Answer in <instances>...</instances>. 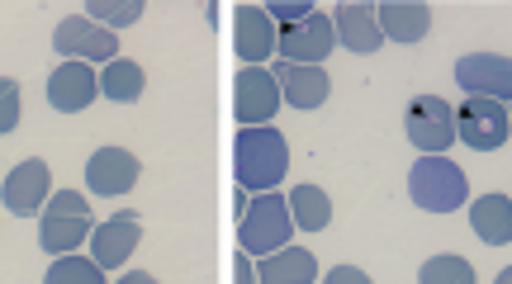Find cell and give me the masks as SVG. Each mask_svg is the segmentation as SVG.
I'll use <instances>...</instances> for the list:
<instances>
[{"instance_id": "4", "label": "cell", "mask_w": 512, "mask_h": 284, "mask_svg": "<svg viewBox=\"0 0 512 284\" xmlns=\"http://www.w3.org/2000/svg\"><path fill=\"white\" fill-rule=\"evenodd\" d=\"M408 195L427 213H451L465 204L470 185H465V171L451 157H418L408 171Z\"/></svg>"}, {"instance_id": "2", "label": "cell", "mask_w": 512, "mask_h": 284, "mask_svg": "<svg viewBox=\"0 0 512 284\" xmlns=\"http://www.w3.org/2000/svg\"><path fill=\"white\" fill-rule=\"evenodd\" d=\"M91 209H86V195H76V190H57L48 199V209L38 218V247L48 251V256H72L76 247H86L91 242Z\"/></svg>"}, {"instance_id": "20", "label": "cell", "mask_w": 512, "mask_h": 284, "mask_svg": "<svg viewBox=\"0 0 512 284\" xmlns=\"http://www.w3.org/2000/svg\"><path fill=\"white\" fill-rule=\"evenodd\" d=\"M256 275H261V284H313L318 261H313V251H304V247H285V251L261 256Z\"/></svg>"}, {"instance_id": "13", "label": "cell", "mask_w": 512, "mask_h": 284, "mask_svg": "<svg viewBox=\"0 0 512 284\" xmlns=\"http://www.w3.org/2000/svg\"><path fill=\"white\" fill-rule=\"evenodd\" d=\"M138 242H143V223H138L128 209H119L114 218L95 223V232H91V261H100L105 270H119L128 256L138 251Z\"/></svg>"}, {"instance_id": "10", "label": "cell", "mask_w": 512, "mask_h": 284, "mask_svg": "<svg viewBox=\"0 0 512 284\" xmlns=\"http://www.w3.org/2000/svg\"><path fill=\"white\" fill-rule=\"evenodd\" d=\"M332 43H337L332 15L313 10L304 24H294V29H280V62H299V67H323V57L332 53Z\"/></svg>"}, {"instance_id": "8", "label": "cell", "mask_w": 512, "mask_h": 284, "mask_svg": "<svg viewBox=\"0 0 512 284\" xmlns=\"http://www.w3.org/2000/svg\"><path fill=\"white\" fill-rule=\"evenodd\" d=\"M53 48L67 57V62H105V67H110L114 57H119V38H114V29L95 24V19L72 15L57 24Z\"/></svg>"}, {"instance_id": "9", "label": "cell", "mask_w": 512, "mask_h": 284, "mask_svg": "<svg viewBox=\"0 0 512 284\" xmlns=\"http://www.w3.org/2000/svg\"><path fill=\"white\" fill-rule=\"evenodd\" d=\"M456 86L465 95H479V100H498L508 105L512 100V57L498 53H470L456 62Z\"/></svg>"}, {"instance_id": "24", "label": "cell", "mask_w": 512, "mask_h": 284, "mask_svg": "<svg viewBox=\"0 0 512 284\" xmlns=\"http://www.w3.org/2000/svg\"><path fill=\"white\" fill-rule=\"evenodd\" d=\"M43 284H105V266L86 256H57Z\"/></svg>"}, {"instance_id": "15", "label": "cell", "mask_w": 512, "mask_h": 284, "mask_svg": "<svg viewBox=\"0 0 512 284\" xmlns=\"http://www.w3.org/2000/svg\"><path fill=\"white\" fill-rule=\"evenodd\" d=\"M332 29H337V43L347 53H375L384 43V29H380V10L375 5H361V0H342L332 10Z\"/></svg>"}, {"instance_id": "21", "label": "cell", "mask_w": 512, "mask_h": 284, "mask_svg": "<svg viewBox=\"0 0 512 284\" xmlns=\"http://www.w3.org/2000/svg\"><path fill=\"white\" fill-rule=\"evenodd\" d=\"M290 209H294V228H304V232H323L332 223V199L318 185H294Z\"/></svg>"}, {"instance_id": "14", "label": "cell", "mask_w": 512, "mask_h": 284, "mask_svg": "<svg viewBox=\"0 0 512 284\" xmlns=\"http://www.w3.org/2000/svg\"><path fill=\"white\" fill-rule=\"evenodd\" d=\"M275 19L266 5H238L233 15V48H238L242 67H261L266 57L275 53Z\"/></svg>"}, {"instance_id": "29", "label": "cell", "mask_w": 512, "mask_h": 284, "mask_svg": "<svg viewBox=\"0 0 512 284\" xmlns=\"http://www.w3.org/2000/svg\"><path fill=\"white\" fill-rule=\"evenodd\" d=\"M233 270H238V284H261V275H256V266H252V256H247V251H238Z\"/></svg>"}, {"instance_id": "18", "label": "cell", "mask_w": 512, "mask_h": 284, "mask_svg": "<svg viewBox=\"0 0 512 284\" xmlns=\"http://www.w3.org/2000/svg\"><path fill=\"white\" fill-rule=\"evenodd\" d=\"M375 10H380L384 38H394V43H418L432 29V10L422 0H389V5H375Z\"/></svg>"}, {"instance_id": "31", "label": "cell", "mask_w": 512, "mask_h": 284, "mask_svg": "<svg viewBox=\"0 0 512 284\" xmlns=\"http://www.w3.org/2000/svg\"><path fill=\"white\" fill-rule=\"evenodd\" d=\"M494 284H512V266H508V270H498V280H494Z\"/></svg>"}, {"instance_id": "11", "label": "cell", "mask_w": 512, "mask_h": 284, "mask_svg": "<svg viewBox=\"0 0 512 284\" xmlns=\"http://www.w3.org/2000/svg\"><path fill=\"white\" fill-rule=\"evenodd\" d=\"M48 185H53V176H48V161H19V166H10V176H5V190H0V199H5V213H15V218H34V213L48 209Z\"/></svg>"}, {"instance_id": "23", "label": "cell", "mask_w": 512, "mask_h": 284, "mask_svg": "<svg viewBox=\"0 0 512 284\" xmlns=\"http://www.w3.org/2000/svg\"><path fill=\"white\" fill-rule=\"evenodd\" d=\"M418 284H475V266L465 256H432L422 261Z\"/></svg>"}, {"instance_id": "27", "label": "cell", "mask_w": 512, "mask_h": 284, "mask_svg": "<svg viewBox=\"0 0 512 284\" xmlns=\"http://www.w3.org/2000/svg\"><path fill=\"white\" fill-rule=\"evenodd\" d=\"M0 95H5V119H0V133H15V119H19V81H0Z\"/></svg>"}, {"instance_id": "30", "label": "cell", "mask_w": 512, "mask_h": 284, "mask_svg": "<svg viewBox=\"0 0 512 284\" xmlns=\"http://www.w3.org/2000/svg\"><path fill=\"white\" fill-rule=\"evenodd\" d=\"M114 284H157V280H152L147 270H128V275H119V280H114Z\"/></svg>"}, {"instance_id": "6", "label": "cell", "mask_w": 512, "mask_h": 284, "mask_svg": "<svg viewBox=\"0 0 512 284\" xmlns=\"http://www.w3.org/2000/svg\"><path fill=\"white\" fill-rule=\"evenodd\" d=\"M512 133V114L508 105L498 100H479V95H465L456 109V138L470 147V152H494L503 147Z\"/></svg>"}, {"instance_id": "5", "label": "cell", "mask_w": 512, "mask_h": 284, "mask_svg": "<svg viewBox=\"0 0 512 284\" xmlns=\"http://www.w3.org/2000/svg\"><path fill=\"white\" fill-rule=\"evenodd\" d=\"M403 133L422 157H446V147L456 142V109L441 95H418L403 114Z\"/></svg>"}, {"instance_id": "1", "label": "cell", "mask_w": 512, "mask_h": 284, "mask_svg": "<svg viewBox=\"0 0 512 284\" xmlns=\"http://www.w3.org/2000/svg\"><path fill=\"white\" fill-rule=\"evenodd\" d=\"M290 171V142L275 128H242L238 142H233V176H238L242 190H256V195H271L275 185Z\"/></svg>"}, {"instance_id": "7", "label": "cell", "mask_w": 512, "mask_h": 284, "mask_svg": "<svg viewBox=\"0 0 512 284\" xmlns=\"http://www.w3.org/2000/svg\"><path fill=\"white\" fill-rule=\"evenodd\" d=\"M280 81L266 67H242L233 81V114L242 128H271L275 109H280Z\"/></svg>"}, {"instance_id": "22", "label": "cell", "mask_w": 512, "mask_h": 284, "mask_svg": "<svg viewBox=\"0 0 512 284\" xmlns=\"http://www.w3.org/2000/svg\"><path fill=\"white\" fill-rule=\"evenodd\" d=\"M143 86H147L143 67H138V62H128V57H114L110 67L100 71V90H105L110 100H119V105H133V100L143 95Z\"/></svg>"}, {"instance_id": "26", "label": "cell", "mask_w": 512, "mask_h": 284, "mask_svg": "<svg viewBox=\"0 0 512 284\" xmlns=\"http://www.w3.org/2000/svg\"><path fill=\"white\" fill-rule=\"evenodd\" d=\"M266 10H271V19L280 24V29H294V24H304V19L313 15L309 0H290V5H285V0H275V5H266Z\"/></svg>"}, {"instance_id": "12", "label": "cell", "mask_w": 512, "mask_h": 284, "mask_svg": "<svg viewBox=\"0 0 512 284\" xmlns=\"http://www.w3.org/2000/svg\"><path fill=\"white\" fill-rule=\"evenodd\" d=\"M138 176H143V166H138V157H133L128 147H100V152H91V161H86V185L105 199L128 195V190L138 185Z\"/></svg>"}, {"instance_id": "25", "label": "cell", "mask_w": 512, "mask_h": 284, "mask_svg": "<svg viewBox=\"0 0 512 284\" xmlns=\"http://www.w3.org/2000/svg\"><path fill=\"white\" fill-rule=\"evenodd\" d=\"M86 19H105L110 29H128L133 19H143V0H91Z\"/></svg>"}, {"instance_id": "16", "label": "cell", "mask_w": 512, "mask_h": 284, "mask_svg": "<svg viewBox=\"0 0 512 284\" xmlns=\"http://www.w3.org/2000/svg\"><path fill=\"white\" fill-rule=\"evenodd\" d=\"M275 81H280V95H285V105L294 109H318L323 100L332 95V81L323 67H299V62H275L271 71Z\"/></svg>"}, {"instance_id": "3", "label": "cell", "mask_w": 512, "mask_h": 284, "mask_svg": "<svg viewBox=\"0 0 512 284\" xmlns=\"http://www.w3.org/2000/svg\"><path fill=\"white\" fill-rule=\"evenodd\" d=\"M290 232H294V209L285 195H256L247 204L238 223V242L247 256H271V251H285L290 247Z\"/></svg>"}, {"instance_id": "19", "label": "cell", "mask_w": 512, "mask_h": 284, "mask_svg": "<svg viewBox=\"0 0 512 284\" xmlns=\"http://www.w3.org/2000/svg\"><path fill=\"white\" fill-rule=\"evenodd\" d=\"M470 228L479 242L489 247H508L512 242V199L508 195H479L470 209Z\"/></svg>"}, {"instance_id": "28", "label": "cell", "mask_w": 512, "mask_h": 284, "mask_svg": "<svg viewBox=\"0 0 512 284\" xmlns=\"http://www.w3.org/2000/svg\"><path fill=\"white\" fill-rule=\"evenodd\" d=\"M323 284H370V275L361 266H332Z\"/></svg>"}, {"instance_id": "17", "label": "cell", "mask_w": 512, "mask_h": 284, "mask_svg": "<svg viewBox=\"0 0 512 284\" xmlns=\"http://www.w3.org/2000/svg\"><path fill=\"white\" fill-rule=\"evenodd\" d=\"M95 100V71L91 62H62V67L48 76V105L57 114H76Z\"/></svg>"}]
</instances>
